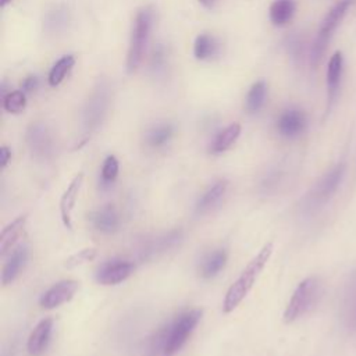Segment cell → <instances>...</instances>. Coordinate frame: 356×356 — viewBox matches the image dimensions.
Instances as JSON below:
<instances>
[{
  "label": "cell",
  "instance_id": "1",
  "mask_svg": "<svg viewBox=\"0 0 356 356\" xmlns=\"http://www.w3.org/2000/svg\"><path fill=\"white\" fill-rule=\"evenodd\" d=\"M273 250H274L273 242L264 243L263 248L256 253V256H253V259L242 270L241 275L231 284L222 302L224 313L234 312L239 306V303L246 298L249 291L253 288L257 277L260 275L267 261L270 260Z\"/></svg>",
  "mask_w": 356,
  "mask_h": 356
},
{
  "label": "cell",
  "instance_id": "2",
  "mask_svg": "<svg viewBox=\"0 0 356 356\" xmlns=\"http://www.w3.org/2000/svg\"><path fill=\"white\" fill-rule=\"evenodd\" d=\"M200 309H192L178 316L165 330H163L156 342V348L163 356H174L186 343L195 327L202 318Z\"/></svg>",
  "mask_w": 356,
  "mask_h": 356
},
{
  "label": "cell",
  "instance_id": "3",
  "mask_svg": "<svg viewBox=\"0 0 356 356\" xmlns=\"http://www.w3.org/2000/svg\"><path fill=\"white\" fill-rule=\"evenodd\" d=\"M323 284L318 277L312 275L302 280L292 292L282 314L284 323L289 324L307 314L320 300Z\"/></svg>",
  "mask_w": 356,
  "mask_h": 356
},
{
  "label": "cell",
  "instance_id": "4",
  "mask_svg": "<svg viewBox=\"0 0 356 356\" xmlns=\"http://www.w3.org/2000/svg\"><path fill=\"white\" fill-rule=\"evenodd\" d=\"M153 25V10L150 7H142L134 19V26H132V33H131V40H129V47L127 53V71L134 72L143 57L149 36H150V29Z\"/></svg>",
  "mask_w": 356,
  "mask_h": 356
},
{
  "label": "cell",
  "instance_id": "5",
  "mask_svg": "<svg viewBox=\"0 0 356 356\" xmlns=\"http://www.w3.org/2000/svg\"><path fill=\"white\" fill-rule=\"evenodd\" d=\"M346 172V164L338 163L332 168H330L309 191L305 197V209L307 211H313L323 204H325L338 191L343 177Z\"/></svg>",
  "mask_w": 356,
  "mask_h": 356
},
{
  "label": "cell",
  "instance_id": "6",
  "mask_svg": "<svg viewBox=\"0 0 356 356\" xmlns=\"http://www.w3.org/2000/svg\"><path fill=\"white\" fill-rule=\"evenodd\" d=\"M350 4H352L350 0H341L337 4H334L328 10L325 17L323 18V21L320 24V28H318V32H317L316 39H314L313 46H312V64L313 65H317L321 61L332 33L335 32L337 26L343 19V17H345L348 8L350 7Z\"/></svg>",
  "mask_w": 356,
  "mask_h": 356
},
{
  "label": "cell",
  "instance_id": "7",
  "mask_svg": "<svg viewBox=\"0 0 356 356\" xmlns=\"http://www.w3.org/2000/svg\"><path fill=\"white\" fill-rule=\"evenodd\" d=\"M108 106V88L99 83L92 92L82 114V124L86 134L93 132L102 124Z\"/></svg>",
  "mask_w": 356,
  "mask_h": 356
},
{
  "label": "cell",
  "instance_id": "8",
  "mask_svg": "<svg viewBox=\"0 0 356 356\" xmlns=\"http://www.w3.org/2000/svg\"><path fill=\"white\" fill-rule=\"evenodd\" d=\"M26 143L36 159H49L54 152V138L44 122H33L26 131Z\"/></svg>",
  "mask_w": 356,
  "mask_h": 356
},
{
  "label": "cell",
  "instance_id": "9",
  "mask_svg": "<svg viewBox=\"0 0 356 356\" xmlns=\"http://www.w3.org/2000/svg\"><path fill=\"white\" fill-rule=\"evenodd\" d=\"M135 264L129 260H108L96 271V281L102 285H117L132 275Z\"/></svg>",
  "mask_w": 356,
  "mask_h": 356
},
{
  "label": "cell",
  "instance_id": "10",
  "mask_svg": "<svg viewBox=\"0 0 356 356\" xmlns=\"http://www.w3.org/2000/svg\"><path fill=\"white\" fill-rule=\"evenodd\" d=\"M79 282L75 280H63L57 284L51 285L42 296H40V306L43 309H56L67 302H70L75 292L78 291Z\"/></svg>",
  "mask_w": 356,
  "mask_h": 356
},
{
  "label": "cell",
  "instance_id": "11",
  "mask_svg": "<svg viewBox=\"0 0 356 356\" xmlns=\"http://www.w3.org/2000/svg\"><path fill=\"white\" fill-rule=\"evenodd\" d=\"M342 72H343V56L341 51H335L331 56L327 67V108H325L327 114L331 111L338 97Z\"/></svg>",
  "mask_w": 356,
  "mask_h": 356
},
{
  "label": "cell",
  "instance_id": "12",
  "mask_svg": "<svg viewBox=\"0 0 356 356\" xmlns=\"http://www.w3.org/2000/svg\"><path fill=\"white\" fill-rule=\"evenodd\" d=\"M82 182H83V172L81 171L71 179V182L68 184V186L65 188V191L60 197L61 221L64 227L68 229H72V211H74Z\"/></svg>",
  "mask_w": 356,
  "mask_h": 356
},
{
  "label": "cell",
  "instance_id": "13",
  "mask_svg": "<svg viewBox=\"0 0 356 356\" xmlns=\"http://www.w3.org/2000/svg\"><path fill=\"white\" fill-rule=\"evenodd\" d=\"M307 125V118L302 110L288 108L277 120V129L284 138L299 136Z\"/></svg>",
  "mask_w": 356,
  "mask_h": 356
},
{
  "label": "cell",
  "instance_id": "14",
  "mask_svg": "<svg viewBox=\"0 0 356 356\" xmlns=\"http://www.w3.org/2000/svg\"><path fill=\"white\" fill-rule=\"evenodd\" d=\"M51 331H53L51 318H43L35 325L26 343V349L31 356H42L46 352L51 338Z\"/></svg>",
  "mask_w": 356,
  "mask_h": 356
},
{
  "label": "cell",
  "instance_id": "15",
  "mask_svg": "<svg viewBox=\"0 0 356 356\" xmlns=\"http://www.w3.org/2000/svg\"><path fill=\"white\" fill-rule=\"evenodd\" d=\"M92 225L104 234H113L120 227V217L113 204H106L93 213H90L89 217Z\"/></svg>",
  "mask_w": 356,
  "mask_h": 356
},
{
  "label": "cell",
  "instance_id": "16",
  "mask_svg": "<svg viewBox=\"0 0 356 356\" xmlns=\"http://www.w3.org/2000/svg\"><path fill=\"white\" fill-rule=\"evenodd\" d=\"M26 260H28V248L25 245H21L11 253L10 259L3 266L1 284L4 286L14 282V280L18 277V274L24 268Z\"/></svg>",
  "mask_w": 356,
  "mask_h": 356
},
{
  "label": "cell",
  "instance_id": "17",
  "mask_svg": "<svg viewBox=\"0 0 356 356\" xmlns=\"http://www.w3.org/2000/svg\"><path fill=\"white\" fill-rule=\"evenodd\" d=\"M26 220H28L26 214L18 216L15 220H13L10 224H7L1 229V234H0V254L1 256H6L13 249V246L15 245V242L18 241V238L21 236V234L25 229Z\"/></svg>",
  "mask_w": 356,
  "mask_h": 356
},
{
  "label": "cell",
  "instance_id": "18",
  "mask_svg": "<svg viewBox=\"0 0 356 356\" xmlns=\"http://www.w3.org/2000/svg\"><path fill=\"white\" fill-rule=\"evenodd\" d=\"M228 188L227 179H220L214 185H211L197 200L195 206L196 214H204L209 213L216 204L220 203V200L224 197Z\"/></svg>",
  "mask_w": 356,
  "mask_h": 356
},
{
  "label": "cell",
  "instance_id": "19",
  "mask_svg": "<svg viewBox=\"0 0 356 356\" xmlns=\"http://www.w3.org/2000/svg\"><path fill=\"white\" fill-rule=\"evenodd\" d=\"M227 252L224 249H217L209 253L200 263L199 271L203 278H213L216 277L227 264Z\"/></svg>",
  "mask_w": 356,
  "mask_h": 356
},
{
  "label": "cell",
  "instance_id": "20",
  "mask_svg": "<svg viewBox=\"0 0 356 356\" xmlns=\"http://www.w3.org/2000/svg\"><path fill=\"white\" fill-rule=\"evenodd\" d=\"M239 135H241V125L238 122L229 124L214 138V140L210 145V152L214 154H218L228 150L236 142Z\"/></svg>",
  "mask_w": 356,
  "mask_h": 356
},
{
  "label": "cell",
  "instance_id": "21",
  "mask_svg": "<svg viewBox=\"0 0 356 356\" xmlns=\"http://www.w3.org/2000/svg\"><path fill=\"white\" fill-rule=\"evenodd\" d=\"M295 10L296 4L293 0H274L268 10L270 21L277 26H282L292 19Z\"/></svg>",
  "mask_w": 356,
  "mask_h": 356
},
{
  "label": "cell",
  "instance_id": "22",
  "mask_svg": "<svg viewBox=\"0 0 356 356\" xmlns=\"http://www.w3.org/2000/svg\"><path fill=\"white\" fill-rule=\"evenodd\" d=\"M70 22L68 10L64 6H54L46 13L44 17V29L49 33L63 32Z\"/></svg>",
  "mask_w": 356,
  "mask_h": 356
},
{
  "label": "cell",
  "instance_id": "23",
  "mask_svg": "<svg viewBox=\"0 0 356 356\" xmlns=\"http://www.w3.org/2000/svg\"><path fill=\"white\" fill-rule=\"evenodd\" d=\"M218 51V43L209 33H200L193 43V54L197 60H210Z\"/></svg>",
  "mask_w": 356,
  "mask_h": 356
},
{
  "label": "cell",
  "instance_id": "24",
  "mask_svg": "<svg viewBox=\"0 0 356 356\" xmlns=\"http://www.w3.org/2000/svg\"><path fill=\"white\" fill-rule=\"evenodd\" d=\"M174 135V127L168 122H160L153 125L146 132V142L150 147H161L170 142Z\"/></svg>",
  "mask_w": 356,
  "mask_h": 356
},
{
  "label": "cell",
  "instance_id": "25",
  "mask_svg": "<svg viewBox=\"0 0 356 356\" xmlns=\"http://www.w3.org/2000/svg\"><path fill=\"white\" fill-rule=\"evenodd\" d=\"M266 96H267V85L264 81H257L254 82L248 95H246V99H245V108L248 113L253 114V113H257L264 102H266Z\"/></svg>",
  "mask_w": 356,
  "mask_h": 356
},
{
  "label": "cell",
  "instance_id": "26",
  "mask_svg": "<svg viewBox=\"0 0 356 356\" xmlns=\"http://www.w3.org/2000/svg\"><path fill=\"white\" fill-rule=\"evenodd\" d=\"M74 64H75V57L71 54H67V56H63L61 58H58L50 68V72L47 76L49 85L50 86L60 85L64 81L68 71L74 67Z\"/></svg>",
  "mask_w": 356,
  "mask_h": 356
},
{
  "label": "cell",
  "instance_id": "27",
  "mask_svg": "<svg viewBox=\"0 0 356 356\" xmlns=\"http://www.w3.org/2000/svg\"><path fill=\"white\" fill-rule=\"evenodd\" d=\"M25 106H26V99H25V93L22 90L10 92L3 99L4 110L11 114H18V113L24 111Z\"/></svg>",
  "mask_w": 356,
  "mask_h": 356
},
{
  "label": "cell",
  "instance_id": "28",
  "mask_svg": "<svg viewBox=\"0 0 356 356\" xmlns=\"http://www.w3.org/2000/svg\"><path fill=\"white\" fill-rule=\"evenodd\" d=\"M120 171V164L115 156H107L103 165H102V184L103 185H113Z\"/></svg>",
  "mask_w": 356,
  "mask_h": 356
},
{
  "label": "cell",
  "instance_id": "29",
  "mask_svg": "<svg viewBox=\"0 0 356 356\" xmlns=\"http://www.w3.org/2000/svg\"><path fill=\"white\" fill-rule=\"evenodd\" d=\"M96 256H97V250H96L95 248H86V249L78 250L76 253L71 254V256L65 260L64 266H65L67 268H74V267L82 266V264H85V263H88V261H92Z\"/></svg>",
  "mask_w": 356,
  "mask_h": 356
},
{
  "label": "cell",
  "instance_id": "30",
  "mask_svg": "<svg viewBox=\"0 0 356 356\" xmlns=\"http://www.w3.org/2000/svg\"><path fill=\"white\" fill-rule=\"evenodd\" d=\"M346 321H348V327L350 330H356V293L353 295L352 298V302L348 307V317H346Z\"/></svg>",
  "mask_w": 356,
  "mask_h": 356
},
{
  "label": "cell",
  "instance_id": "31",
  "mask_svg": "<svg viewBox=\"0 0 356 356\" xmlns=\"http://www.w3.org/2000/svg\"><path fill=\"white\" fill-rule=\"evenodd\" d=\"M38 85H39L38 78H36L35 75H29V76H26V78L22 81L21 89H22V92H32L33 89L38 88Z\"/></svg>",
  "mask_w": 356,
  "mask_h": 356
},
{
  "label": "cell",
  "instance_id": "32",
  "mask_svg": "<svg viewBox=\"0 0 356 356\" xmlns=\"http://www.w3.org/2000/svg\"><path fill=\"white\" fill-rule=\"evenodd\" d=\"M10 159H11V150L7 146H1V149H0V163H1L3 168L8 164Z\"/></svg>",
  "mask_w": 356,
  "mask_h": 356
},
{
  "label": "cell",
  "instance_id": "33",
  "mask_svg": "<svg viewBox=\"0 0 356 356\" xmlns=\"http://www.w3.org/2000/svg\"><path fill=\"white\" fill-rule=\"evenodd\" d=\"M199 3H200L203 7H206V8H211V7L214 6L216 0H199Z\"/></svg>",
  "mask_w": 356,
  "mask_h": 356
},
{
  "label": "cell",
  "instance_id": "34",
  "mask_svg": "<svg viewBox=\"0 0 356 356\" xmlns=\"http://www.w3.org/2000/svg\"><path fill=\"white\" fill-rule=\"evenodd\" d=\"M8 3H11V0H1V7H6Z\"/></svg>",
  "mask_w": 356,
  "mask_h": 356
}]
</instances>
